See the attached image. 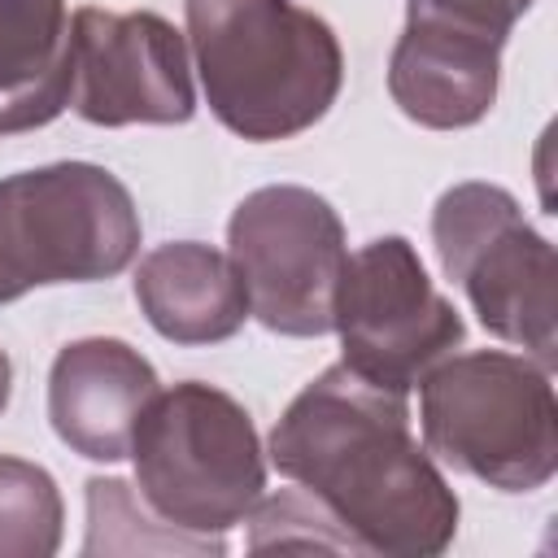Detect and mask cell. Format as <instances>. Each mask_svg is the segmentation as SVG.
<instances>
[{
  "label": "cell",
  "mask_w": 558,
  "mask_h": 558,
  "mask_svg": "<svg viewBox=\"0 0 558 558\" xmlns=\"http://www.w3.org/2000/svg\"><path fill=\"white\" fill-rule=\"evenodd\" d=\"M148 514L126 480H87V541L83 554H227L222 536L179 527H140Z\"/></svg>",
  "instance_id": "5bb4252c"
},
{
  "label": "cell",
  "mask_w": 558,
  "mask_h": 558,
  "mask_svg": "<svg viewBox=\"0 0 558 558\" xmlns=\"http://www.w3.org/2000/svg\"><path fill=\"white\" fill-rule=\"evenodd\" d=\"M270 462L344 527L357 554L436 558L458 536V493L410 436L405 392L375 388L344 362L288 401Z\"/></svg>",
  "instance_id": "6da1fadb"
},
{
  "label": "cell",
  "mask_w": 558,
  "mask_h": 558,
  "mask_svg": "<svg viewBox=\"0 0 558 558\" xmlns=\"http://www.w3.org/2000/svg\"><path fill=\"white\" fill-rule=\"evenodd\" d=\"M248 523V549H323V554H357V545L344 536V527L305 493L283 488L275 497H257V506L244 514Z\"/></svg>",
  "instance_id": "2e32d148"
},
{
  "label": "cell",
  "mask_w": 558,
  "mask_h": 558,
  "mask_svg": "<svg viewBox=\"0 0 558 558\" xmlns=\"http://www.w3.org/2000/svg\"><path fill=\"white\" fill-rule=\"evenodd\" d=\"M70 105L92 126H174L196 113L187 39L148 9H78L70 22Z\"/></svg>",
  "instance_id": "9c48e42d"
},
{
  "label": "cell",
  "mask_w": 558,
  "mask_h": 558,
  "mask_svg": "<svg viewBox=\"0 0 558 558\" xmlns=\"http://www.w3.org/2000/svg\"><path fill=\"white\" fill-rule=\"evenodd\" d=\"M153 362L113 336L70 340L48 371V418L70 453L92 462H122L148 397L157 392Z\"/></svg>",
  "instance_id": "30bf717a"
},
{
  "label": "cell",
  "mask_w": 558,
  "mask_h": 558,
  "mask_svg": "<svg viewBox=\"0 0 558 558\" xmlns=\"http://www.w3.org/2000/svg\"><path fill=\"white\" fill-rule=\"evenodd\" d=\"M187 44L214 118L253 144L327 118L344 83L336 31L296 0H183Z\"/></svg>",
  "instance_id": "7a4b0ae2"
},
{
  "label": "cell",
  "mask_w": 558,
  "mask_h": 558,
  "mask_svg": "<svg viewBox=\"0 0 558 558\" xmlns=\"http://www.w3.org/2000/svg\"><path fill=\"white\" fill-rule=\"evenodd\" d=\"M140 253V209L96 161H52L0 179V305L48 283L122 275Z\"/></svg>",
  "instance_id": "5b68a950"
},
{
  "label": "cell",
  "mask_w": 558,
  "mask_h": 558,
  "mask_svg": "<svg viewBox=\"0 0 558 558\" xmlns=\"http://www.w3.org/2000/svg\"><path fill=\"white\" fill-rule=\"evenodd\" d=\"M440 270L462 283L488 336L519 344L532 362H558V257L497 183H453L432 209Z\"/></svg>",
  "instance_id": "8992f818"
},
{
  "label": "cell",
  "mask_w": 558,
  "mask_h": 558,
  "mask_svg": "<svg viewBox=\"0 0 558 558\" xmlns=\"http://www.w3.org/2000/svg\"><path fill=\"white\" fill-rule=\"evenodd\" d=\"M536 0H405V17H427V22H449L488 39H510L514 22L532 9Z\"/></svg>",
  "instance_id": "e0dca14e"
},
{
  "label": "cell",
  "mask_w": 558,
  "mask_h": 558,
  "mask_svg": "<svg viewBox=\"0 0 558 558\" xmlns=\"http://www.w3.org/2000/svg\"><path fill=\"white\" fill-rule=\"evenodd\" d=\"M65 506L57 480L26 458L0 453V558H52Z\"/></svg>",
  "instance_id": "9a60e30c"
},
{
  "label": "cell",
  "mask_w": 558,
  "mask_h": 558,
  "mask_svg": "<svg viewBox=\"0 0 558 558\" xmlns=\"http://www.w3.org/2000/svg\"><path fill=\"white\" fill-rule=\"evenodd\" d=\"M331 331H340V362L353 375L388 392H410L462 344L466 323L436 292L414 244L405 235H379L344 262Z\"/></svg>",
  "instance_id": "ba28073f"
},
{
  "label": "cell",
  "mask_w": 558,
  "mask_h": 558,
  "mask_svg": "<svg viewBox=\"0 0 558 558\" xmlns=\"http://www.w3.org/2000/svg\"><path fill=\"white\" fill-rule=\"evenodd\" d=\"M135 301L148 327L170 344H218L248 318L231 257L201 240H170L144 253L135 266Z\"/></svg>",
  "instance_id": "7c38bea8"
},
{
  "label": "cell",
  "mask_w": 558,
  "mask_h": 558,
  "mask_svg": "<svg viewBox=\"0 0 558 558\" xmlns=\"http://www.w3.org/2000/svg\"><path fill=\"white\" fill-rule=\"evenodd\" d=\"M70 105L65 0H0V135L48 126Z\"/></svg>",
  "instance_id": "4fadbf2b"
},
{
  "label": "cell",
  "mask_w": 558,
  "mask_h": 558,
  "mask_svg": "<svg viewBox=\"0 0 558 558\" xmlns=\"http://www.w3.org/2000/svg\"><path fill=\"white\" fill-rule=\"evenodd\" d=\"M227 257L244 283L248 314L266 331L296 340L331 331L349 248L340 214L318 192L296 183L248 192L227 222Z\"/></svg>",
  "instance_id": "52a82bcc"
},
{
  "label": "cell",
  "mask_w": 558,
  "mask_h": 558,
  "mask_svg": "<svg viewBox=\"0 0 558 558\" xmlns=\"http://www.w3.org/2000/svg\"><path fill=\"white\" fill-rule=\"evenodd\" d=\"M501 48V39L449 22L405 17V31L397 35L388 57V92L397 109L418 126H475L497 100Z\"/></svg>",
  "instance_id": "8fae6325"
},
{
  "label": "cell",
  "mask_w": 558,
  "mask_h": 558,
  "mask_svg": "<svg viewBox=\"0 0 558 558\" xmlns=\"http://www.w3.org/2000/svg\"><path fill=\"white\" fill-rule=\"evenodd\" d=\"M140 501L170 527L222 536L266 493V453L248 410L201 379L157 388L131 432Z\"/></svg>",
  "instance_id": "277c9868"
},
{
  "label": "cell",
  "mask_w": 558,
  "mask_h": 558,
  "mask_svg": "<svg viewBox=\"0 0 558 558\" xmlns=\"http://www.w3.org/2000/svg\"><path fill=\"white\" fill-rule=\"evenodd\" d=\"M9 397H13V362H9V353L0 349V414H4Z\"/></svg>",
  "instance_id": "ac0fdd59"
},
{
  "label": "cell",
  "mask_w": 558,
  "mask_h": 558,
  "mask_svg": "<svg viewBox=\"0 0 558 558\" xmlns=\"http://www.w3.org/2000/svg\"><path fill=\"white\" fill-rule=\"evenodd\" d=\"M423 445L445 466L501 488L536 493L558 471V401L549 371L527 353H449L423 375Z\"/></svg>",
  "instance_id": "3957f363"
}]
</instances>
